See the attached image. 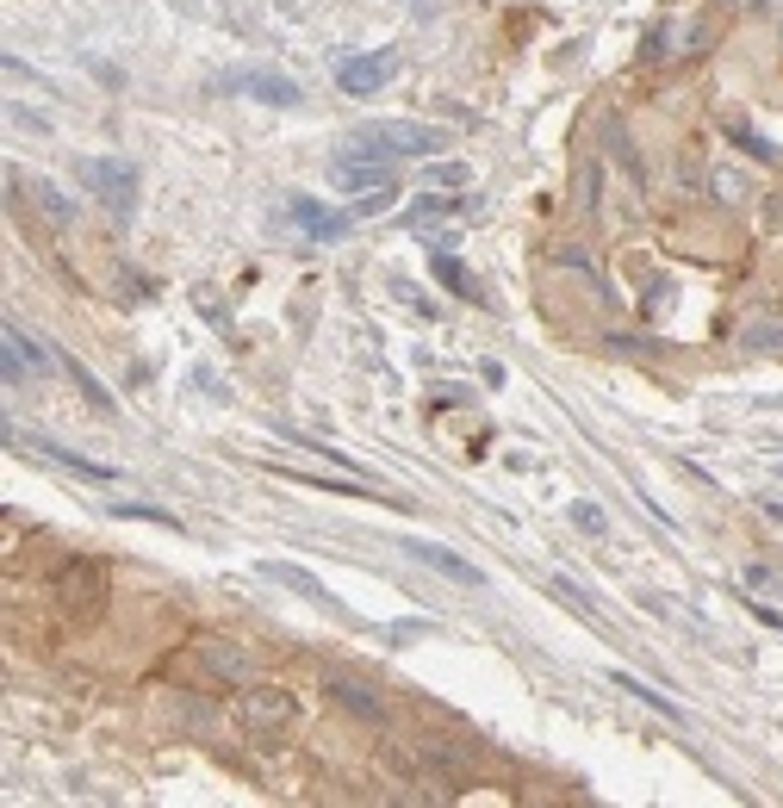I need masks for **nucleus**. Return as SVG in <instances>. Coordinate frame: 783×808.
<instances>
[{"label": "nucleus", "mask_w": 783, "mask_h": 808, "mask_svg": "<svg viewBox=\"0 0 783 808\" xmlns=\"http://www.w3.org/2000/svg\"><path fill=\"white\" fill-rule=\"evenodd\" d=\"M554 591L566 597V603H578V610H585V616H597V597H591V591H578L573 578H554Z\"/></svg>", "instance_id": "obj_19"}, {"label": "nucleus", "mask_w": 783, "mask_h": 808, "mask_svg": "<svg viewBox=\"0 0 783 808\" xmlns=\"http://www.w3.org/2000/svg\"><path fill=\"white\" fill-rule=\"evenodd\" d=\"M7 348H13V355H20L32 373H50V367H57V361H50V348H44L38 336H25L20 324H7Z\"/></svg>", "instance_id": "obj_14"}, {"label": "nucleus", "mask_w": 783, "mask_h": 808, "mask_svg": "<svg viewBox=\"0 0 783 808\" xmlns=\"http://www.w3.org/2000/svg\"><path fill=\"white\" fill-rule=\"evenodd\" d=\"M361 143H373L380 155H436L448 137L436 131V125H417V118H373V125H361Z\"/></svg>", "instance_id": "obj_3"}, {"label": "nucleus", "mask_w": 783, "mask_h": 808, "mask_svg": "<svg viewBox=\"0 0 783 808\" xmlns=\"http://www.w3.org/2000/svg\"><path fill=\"white\" fill-rule=\"evenodd\" d=\"M20 436V429H13ZM20 442H32L38 454H50L57 466H69V473H81V480H118L113 466H100V461H88V454H76V448H62V442H50V436H20Z\"/></svg>", "instance_id": "obj_9"}, {"label": "nucleus", "mask_w": 783, "mask_h": 808, "mask_svg": "<svg viewBox=\"0 0 783 808\" xmlns=\"http://www.w3.org/2000/svg\"><path fill=\"white\" fill-rule=\"evenodd\" d=\"M746 585H752V591H771L778 578H771V566H746Z\"/></svg>", "instance_id": "obj_22"}, {"label": "nucleus", "mask_w": 783, "mask_h": 808, "mask_svg": "<svg viewBox=\"0 0 783 808\" xmlns=\"http://www.w3.org/2000/svg\"><path fill=\"white\" fill-rule=\"evenodd\" d=\"M76 385L88 392V404H94V411H113V392H100V380H94V373H81V367H76Z\"/></svg>", "instance_id": "obj_20"}, {"label": "nucleus", "mask_w": 783, "mask_h": 808, "mask_svg": "<svg viewBox=\"0 0 783 808\" xmlns=\"http://www.w3.org/2000/svg\"><path fill=\"white\" fill-rule=\"evenodd\" d=\"M32 193H38V206L50 218H57V224H69V218H76V199H69V193L57 187V181H32Z\"/></svg>", "instance_id": "obj_16"}, {"label": "nucleus", "mask_w": 783, "mask_h": 808, "mask_svg": "<svg viewBox=\"0 0 783 808\" xmlns=\"http://www.w3.org/2000/svg\"><path fill=\"white\" fill-rule=\"evenodd\" d=\"M199 659H206L218 678H249V654L243 647H224V640H199Z\"/></svg>", "instance_id": "obj_13"}, {"label": "nucleus", "mask_w": 783, "mask_h": 808, "mask_svg": "<svg viewBox=\"0 0 783 808\" xmlns=\"http://www.w3.org/2000/svg\"><path fill=\"white\" fill-rule=\"evenodd\" d=\"M610 684H615V691H629V696H634V703H647V709H653V715H666V722H678V728H684V715H678V703H666V696L653 691L647 678H629V672H610Z\"/></svg>", "instance_id": "obj_11"}, {"label": "nucleus", "mask_w": 783, "mask_h": 808, "mask_svg": "<svg viewBox=\"0 0 783 808\" xmlns=\"http://www.w3.org/2000/svg\"><path fill=\"white\" fill-rule=\"evenodd\" d=\"M573 529H585V535H603V529H610V517H603L597 504H573Z\"/></svg>", "instance_id": "obj_18"}, {"label": "nucleus", "mask_w": 783, "mask_h": 808, "mask_svg": "<svg viewBox=\"0 0 783 808\" xmlns=\"http://www.w3.org/2000/svg\"><path fill=\"white\" fill-rule=\"evenodd\" d=\"M734 143H746V150H752V155H778V150H771V143H764V137H752V131H746V125H734Z\"/></svg>", "instance_id": "obj_21"}, {"label": "nucleus", "mask_w": 783, "mask_h": 808, "mask_svg": "<svg viewBox=\"0 0 783 808\" xmlns=\"http://www.w3.org/2000/svg\"><path fill=\"white\" fill-rule=\"evenodd\" d=\"M429 268H436V280H441L448 292H460V299H479V287L467 280V268H460V262H454L448 250H436V262H429Z\"/></svg>", "instance_id": "obj_15"}, {"label": "nucleus", "mask_w": 783, "mask_h": 808, "mask_svg": "<svg viewBox=\"0 0 783 808\" xmlns=\"http://www.w3.org/2000/svg\"><path fill=\"white\" fill-rule=\"evenodd\" d=\"M404 554H411V559H423V566H436V573H448L454 585H485V573H479L473 559L448 554V547H436V541H404Z\"/></svg>", "instance_id": "obj_8"}, {"label": "nucleus", "mask_w": 783, "mask_h": 808, "mask_svg": "<svg viewBox=\"0 0 783 808\" xmlns=\"http://www.w3.org/2000/svg\"><path fill=\"white\" fill-rule=\"evenodd\" d=\"M218 88L224 94H249V100H262V106H299V81L280 76V69H230V76H218Z\"/></svg>", "instance_id": "obj_4"}, {"label": "nucleus", "mask_w": 783, "mask_h": 808, "mask_svg": "<svg viewBox=\"0 0 783 808\" xmlns=\"http://www.w3.org/2000/svg\"><path fill=\"white\" fill-rule=\"evenodd\" d=\"M734 7H759V0H734Z\"/></svg>", "instance_id": "obj_24"}, {"label": "nucleus", "mask_w": 783, "mask_h": 808, "mask_svg": "<svg viewBox=\"0 0 783 808\" xmlns=\"http://www.w3.org/2000/svg\"><path fill=\"white\" fill-rule=\"evenodd\" d=\"M7 385H25V361L13 355V348H7Z\"/></svg>", "instance_id": "obj_23"}, {"label": "nucleus", "mask_w": 783, "mask_h": 808, "mask_svg": "<svg viewBox=\"0 0 783 808\" xmlns=\"http://www.w3.org/2000/svg\"><path fill=\"white\" fill-rule=\"evenodd\" d=\"M324 691L336 696V703H343L348 715H361V722H373V728H380V722H385V703H380V696H373V691H367V684H355V678H330Z\"/></svg>", "instance_id": "obj_10"}, {"label": "nucleus", "mask_w": 783, "mask_h": 808, "mask_svg": "<svg viewBox=\"0 0 783 808\" xmlns=\"http://www.w3.org/2000/svg\"><path fill=\"white\" fill-rule=\"evenodd\" d=\"M243 728L249 734H274V728H287L292 722V696L287 691H268V684H255V691H243Z\"/></svg>", "instance_id": "obj_6"}, {"label": "nucleus", "mask_w": 783, "mask_h": 808, "mask_svg": "<svg viewBox=\"0 0 783 808\" xmlns=\"http://www.w3.org/2000/svg\"><path fill=\"white\" fill-rule=\"evenodd\" d=\"M262 578H280V585H292V591L299 597H311V603H324V585H318V578L306 573V566H292V559H262Z\"/></svg>", "instance_id": "obj_12"}, {"label": "nucleus", "mask_w": 783, "mask_h": 808, "mask_svg": "<svg viewBox=\"0 0 783 808\" xmlns=\"http://www.w3.org/2000/svg\"><path fill=\"white\" fill-rule=\"evenodd\" d=\"M76 181L94 193L113 218H131V206H137V169L131 162H118V155H81Z\"/></svg>", "instance_id": "obj_1"}, {"label": "nucleus", "mask_w": 783, "mask_h": 808, "mask_svg": "<svg viewBox=\"0 0 783 808\" xmlns=\"http://www.w3.org/2000/svg\"><path fill=\"white\" fill-rule=\"evenodd\" d=\"M392 76H399V57H392V50H373V57H348L343 69H336V88H343V94H380Z\"/></svg>", "instance_id": "obj_5"}, {"label": "nucleus", "mask_w": 783, "mask_h": 808, "mask_svg": "<svg viewBox=\"0 0 783 808\" xmlns=\"http://www.w3.org/2000/svg\"><path fill=\"white\" fill-rule=\"evenodd\" d=\"M330 181H336L343 193H392L399 187L392 169H385V155L373 150V143H361V137H355L343 155H330Z\"/></svg>", "instance_id": "obj_2"}, {"label": "nucleus", "mask_w": 783, "mask_h": 808, "mask_svg": "<svg viewBox=\"0 0 783 808\" xmlns=\"http://www.w3.org/2000/svg\"><path fill=\"white\" fill-rule=\"evenodd\" d=\"M709 193H715L722 206H746V174L740 169H715L709 174Z\"/></svg>", "instance_id": "obj_17"}, {"label": "nucleus", "mask_w": 783, "mask_h": 808, "mask_svg": "<svg viewBox=\"0 0 783 808\" xmlns=\"http://www.w3.org/2000/svg\"><path fill=\"white\" fill-rule=\"evenodd\" d=\"M287 218H292V224H299L306 236H318V243H336V236L355 231V212H330V206H318V199H306V193H299V199L287 206Z\"/></svg>", "instance_id": "obj_7"}]
</instances>
